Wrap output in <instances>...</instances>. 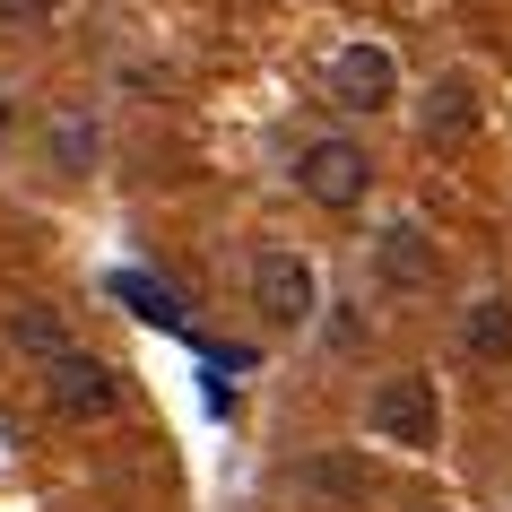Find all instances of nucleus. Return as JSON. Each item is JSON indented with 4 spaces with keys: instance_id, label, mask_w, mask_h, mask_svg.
I'll return each mask as SVG.
<instances>
[{
    "instance_id": "obj_3",
    "label": "nucleus",
    "mask_w": 512,
    "mask_h": 512,
    "mask_svg": "<svg viewBox=\"0 0 512 512\" xmlns=\"http://www.w3.org/2000/svg\"><path fill=\"white\" fill-rule=\"evenodd\" d=\"M44 400H53V417H70V426H96V417H113V408H122V374H113L105 356L70 348V356H53V365H44Z\"/></svg>"
},
{
    "instance_id": "obj_4",
    "label": "nucleus",
    "mask_w": 512,
    "mask_h": 512,
    "mask_svg": "<svg viewBox=\"0 0 512 512\" xmlns=\"http://www.w3.org/2000/svg\"><path fill=\"white\" fill-rule=\"evenodd\" d=\"M252 304H261V322H270V330H304V322H313V304H322L313 261H304V252H287V243H278V252H261V261H252Z\"/></svg>"
},
{
    "instance_id": "obj_10",
    "label": "nucleus",
    "mask_w": 512,
    "mask_h": 512,
    "mask_svg": "<svg viewBox=\"0 0 512 512\" xmlns=\"http://www.w3.org/2000/svg\"><path fill=\"white\" fill-rule=\"evenodd\" d=\"M9 348L53 365V356H70V322H61L53 304H9Z\"/></svg>"
},
{
    "instance_id": "obj_1",
    "label": "nucleus",
    "mask_w": 512,
    "mask_h": 512,
    "mask_svg": "<svg viewBox=\"0 0 512 512\" xmlns=\"http://www.w3.org/2000/svg\"><path fill=\"white\" fill-rule=\"evenodd\" d=\"M365 426L374 443H400V452H434L443 443V408H434V382L426 374H382L374 400H365Z\"/></svg>"
},
{
    "instance_id": "obj_13",
    "label": "nucleus",
    "mask_w": 512,
    "mask_h": 512,
    "mask_svg": "<svg viewBox=\"0 0 512 512\" xmlns=\"http://www.w3.org/2000/svg\"><path fill=\"white\" fill-rule=\"evenodd\" d=\"M61 9H70V0H0V27H44Z\"/></svg>"
},
{
    "instance_id": "obj_11",
    "label": "nucleus",
    "mask_w": 512,
    "mask_h": 512,
    "mask_svg": "<svg viewBox=\"0 0 512 512\" xmlns=\"http://www.w3.org/2000/svg\"><path fill=\"white\" fill-rule=\"evenodd\" d=\"M113 296L131 304L139 322H157V330H183V304H174V287H165V278H148V270H113Z\"/></svg>"
},
{
    "instance_id": "obj_8",
    "label": "nucleus",
    "mask_w": 512,
    "mask_h": 512,
    "mask_svg": "<svg viewBox=\"0 0 512 512\" xmlns=\"http://www.w3.org/2000/svg\"><path fill=\"white\" fill-rule=\"evenodd\" d=\"M417 131H426V148H460V139L478 131V87H469V70H443V79L426 87Z\"/></svg>"
},
{
    "instance_id": "obj_6",
    "label": "nucleus",
    "mask_w": 512,
    "mask_h": 512,
    "mask_svg": "<svg viewBox=\"0 0 512 512\" xmlns=\"http://www.w3.org/2000/svg\"><path fill=\"white\" fill-rule=\"evenodd\" d=\"M374 278L391 287V296H434V278H443V261H434V243H426V226H382L374 235Z\"/></svg>"
},
{
    "instance_id": "obj_14",
    "label": "nucleus",
    "mask_w": 512,
    "mask_h": 512,
    "mask_svg": "<svg viewBox=\"0 0 512 512\" xmlns=\"http://www.w3.org/2000/svg\"><path fill=\"white\" fill-rule=\"evenodd\" d=\"M9 113H18V105H9V87H0V131H9Z\"/></svg>"
},
{
    "instance_id": "obj_7",
    "label": "nucleus",
    "mask_w": 512,
    "mask_h": 512,
    "mask_svg": "<svg viewBox=\"0 0 512 512\" xmlns=\"http://www.w3.org/2000/svg\"><path fill=\"white\" fill-rule=\"evenodd\" d=\"M296 495H313L330 512H365L374 504V469L356 452H313V460H296Z\"/></svg>"
},
{
    "instance_id": "obj_2",
    "label": "nucleus",
    "mask_w": 512,
    "mask_h": 512,
    "mask_svg": "<svg viewBox=\"0 0 512 512\" xmlns=\"http://www.w3.org/2000/svg\"><path fill=\"white\" fill-rule=\"evenodd\" d=\"M296 191L313 200V209H356L365 191H374V157L356 148V139H304L296 148Z\"/></svg>"
},
{
    "instance_id": "obj_9",
    "label": "nucleus",
    "mask_w": 512,
    "mask_h": 512,
    "mask_svg": "<svg viewBox=\"0 0 512 512\" xmlns=\"http://www.w3.org/2000/svg\"><path fill=\"white\" fill-rule=\"evenodd\" d=\"M460 356L486 374H512V296H478L460 313Z\"/></svg>"
},
{
    "instance_id": "obj_5",
    "label": "nucleus",
    "mask_w": 512,
    "mask_h": 512,
    "mask_svg": "<svg viewBox=\"0 0 512 512\" xmlns=\"http://www.w3.org/2000/svg\"><path fill=\"white\" fill-rule=\"evenodd\" d=\"M330 105L339 113L400 105V61L382 53V44H339V53H330Z\"/></svg>"
},
{
    "instance_id": "obj_12",
    "label": "nucleus",
    "mask_w": 512,
    "mask_h": 512,
    "mask_svg": "<svg viewBox=\"0 0 512 512\" xmlns=\"http://www.w3.org/2000/svg\"><path fill=\"white\" fill-rule=\"evenodd\" d=\"M44 148H53L61 174H87V165H96V122H87V113H61L53 131H44Z\"/></svg>"
}]
</instances>
